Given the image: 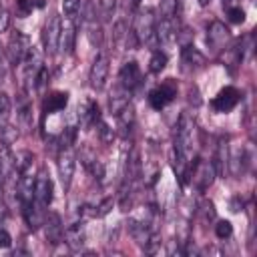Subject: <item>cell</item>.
<instances>
[{
	"label": "cell",
	"instance_id": "obj_40",
	"mask_svg": "<svg viewBox=\"0 0 257 257\" xmlns=\"http://www.w3.org/2000/svg\"><path fill=\"white\" fill-rule=\"evenodd\" d=\"M139 4H141V0H133V2H131V6H133V8H137Z\"/></svg>",
	"mask_w": 257,
	"mask_h": 257
},
{
	"label": "cell",
	"instance_id": "obj_1",
	"mask_svg": "<svg viewBox=\"0 0 257 257\" xmlns=\"http://www.w3.org/2000/svg\"><path fill=\"white\" fill-rule=\"evenodd\" d=\"M193 145H195V122L189 112H183L177 122V135H175V149L189 161L193 155Z\"/></svg>",
	"mask_w": 257,
	"mask_h": 257
},
{
	"label": "cell",
	"instance_id": "obj_21",
	"mask_svg": "<svg viewBox=\"0 0 257 257\" xmlns=\"http://www.w3.org/2000/svg\"><path fill=\"white\" fill-rule=\"evenodd\" d=\"M108 104H110V110H112L114 114H118L124 106L131 104V90L118 84V86L114 88V92L110 94V102H108Z\"/></svg>",
	"mask_w": 257,
	"mask_h": 257
},
{
	"label": "cell",
	"instance_id": "obj_20",
	"mask_svg": "<svg viewBox=\"0 0 257 257\" xmlns=\"http://www.w3.org/2000/svg\"><path fill=\"white\" fill-rule=\"evenodd\" d=\"M84 237H86V233H84L82 223H74L64 231V241L68 243L70 249H80L84 245Z\"/></svg>",
	"mask_w": 257,
	"mask_h": 257
},
{
	"label": "cell",
	"instance_id": "obj_33",
	"mask_svg": "<svg viewBox=\"0 0 257 257\" xmlns=\"http://www.w3.org/2000/svg\"><path fill=\"white\" fill-rule=\"evenodd\" d=\"M227 16H229V20H231L233 24L245 22V10H243L241 6H229V8H227Z\"/></svg>",
	"mask_w": 257,
	"mask_h": 257
},
{
	"label": "cell",
	"instance_id": "obj_14",
	"mask_svg": "<svg viewBox=\"0 0 257 257\" xmlns=\"http://www.w3.org/2000/svg\"><path fill=\"white\" fill-rule=\"evenodd\" d=\"M40 207H42V205L36 203L34 199H32V201H22V215H24L26 225H28L32 231L38 229L40 225H44V213H42Z\"/></svg>",
	"mask_w": 257,
	"mask_h": 257
},
{
	"label": "cell",
	"instance_id": "obj_12",
	"mask_svg": "<svg viewBox=\"0 0 257 257\" xmlns=\"http://www.w3.org/2000/svg\"><path fill=\"white\" fill-rule=\"evenodd\" d=\"M108 58L104 54L96 56L92 66H90V72H88V82L94 90H102L104 84H106V78H108Z\"/></svg>",
	"mask_w": 257,
	"mask_h": 257
},
{
	"label": "cell",
	"instance_id": "obj_31",
	"mask_svg": "<svg viewBox=\"0 0 257 257\" xmlns=\"http://www.w3.org/2000/svg\"><path fill=\"white\" fill-rule=\"evenodd\" d=\"M14 6H16V14L20 18H26L34 10V2L32 0H14Z\"/></svg>",
	"mask_w": 257,
	"mask_h": 257
},
{
	"label": "cell",
	"instance_id": "obj_26",
	"mask_svg": "<svg viewBox=\"0 0 257 257\" xmlns=\"http://www.w3.org/2000/svg\"><path fill=\"white\" fill-rule=\"evenodd\" d=\"M16 139H18V131L14 126H10V124H2L0 126V143L4 147H10Z\"/></svg>",
	"mask_w": 257,
	"mask_h": 257
},
{
	"label": "cell",
	"instance_id": "obj_2",
	"mask_svg": "<svg viewBox=\"0 0 257 257\" xmlns=\"http://www.w3.org/2000/svg\"><path fill=\"white\" fill-rule=\"evenodd\" d=\"M155 26H157V18H155V12L151 8L147 10H141L135 18V24H133V34L137 38L139 44H151L155 46L159 40H157V34H155Z\"/></svg>",
	"mask_w": 257,
	"mask_h": 257
},
{
	"label": "cell",
	"instance_id": "obj_27",
	"mask_svg": "<svg viewBox=\"0 0 257 257\" xmlns=\"http://www.w3.org/2000/svg\"><path fill=\"white\" fill-rule=\"evenodd\" d=\"M80 2L82 0H62V10L66 14V18L74 20L78 16V10H80Z\"/></svg>",
	"mask_w": 257,
	"mask_h": 257
},
{
	"label": "cell",
	"instance_id": "obj_17",
	"mask_svg": "<svg viewBox=\"0 0 257 257\" xmlns=\"http://www.w3.org/2000/svg\"><path fill=\"white\" fill-rule=\"evenodd\" d=\"M155 34L157 40L161 44H171L177 38V26H175V18H161L155 26Z\"/></svg>",
	"mask_w": 257,
	"mask_h": 257
},
{
	"label": "cell",
	"instance_id": "obj_29",
	"mask_svg": "<svg viewBox=\"0 0 257 257\" xmlns=\"http://www.w3.org/2000/svg\"><path fill=\"white\" fill-rule=\"evenodd\" d=\"M94 8L102 18H110V14L114 12V0H96Z\"/></svg>",
	"mask_w": 257,
	"mask_h": 257
},
{
	"label": "cell",
	"instance_id": "obj_42",
	"mask_svg": "<svg viewBox=\"0 0 257 257\" xmlns=\"http://www.w3.org/2000/svg\"><path fill=\"white\" fill-rule=\"evenodd\" d=\"M229 2H231V0H223V4H229Z\"/></svg>",
	"mask_w": 257,
	"mask_h": 257
},
{
	"label": "cell",
	"instance_id": "obj_10",
	"mask_svg": "<svg viewBox=\"0 0 257 257\" xmlns=\"http://www.w3.org/2000/svg\"><path fill=\"white\" fill-rule=\"evenodd\" d=\"M52 189L54 187L50 175L44 169H40L38 175L34 177V201L40 203L42 207H48L52 203Z\"/></svg>",
	"mask_w": 257,
	"mask_h": 257
},
{
	"label": "cell",
	"instance_id": "obj_24",
	"mask_svg": "<svg viewBox=\"0 0 257 257\" xmlns=\"http://www.w3.org/2000/svg\"><path fill=\"white\" fill-rule=\"evenodd\" d=\"M32 153L30 151H18L16 155H14V167H16V173L18 175H26V171H28V167L32 165Z\"/></svg>",
	"mask_w": 257,
	"mask_h": 257
},
{
	"label": "cell",
	"instance_id": "obj_5",
	"mask_svg": "<svg viewBox=\"0 0 257 257\" xmlns=\"http://www.w3.org/2000/svg\"><path fill=\"white\" fill-rule=\"evenodd\" d=\"M30 50V40L24 32L20 30H14L8 38V48H6V54H8V60L12 64H22V60L26 58Z\"/></svg>",
	"mask_w": 257,
	"mask_h": 257
},
{
	"label": "cell",
	"instance_id": "obj_32",
	"mask_svg": "<svg viewBox=\"0 0 257 257\" xmlns=\"http://www.w3.org/2000/svg\"><path fill=\"white\" fill-rule=\"evenodd\" d=\"M177 0H161V18H175Z\"/></svg>",
	"mask_w": 257,
	"mask_h": 257
},
{
	"label": "cell",
	"instance_id": "obj_6",
	"mask_svg": "<svg viewBox=\"0 0 257 257\" xmlns=\"http://www.w3.org/2000/svg\"><path fill=\"white\" fill-rule=\"evenodd\" d=\"M60 26H62V20L56 14H52L50 18H46V22L42 26V44H44V52L46 54H54L58 50Z\"/></svg>",
	"mask_w": 257,
	"mask_h": 257
},
{
	"label": "cell",
	"instance_id": "obj_36",
	"mask_svg": "<svg viewBox=\"0 0 257 257\" xmlns=\"http://www.w3.org/2000/svg\"><path fill=\"white\" fill-rule=\"evenodd\" d=\"M201 213H203L205 219H213V217H215V207H213V203H211V201H205V203L201 205Z\"/></svg>",
	"mask_w": 257,
	"mask_h": 257
},
{
	"label": "cell",
	"instance_id": "obj_16",
	"mask_svg": "<svg viewBox=\"0 0 257 257\" xmlns=\"http://www.w3.org/2000/svg\"><path fill=\"white\" fill-rule=\"evenodd\" d=\"M66 104H68V92L54 90V92H50V94L44 96V100H42V112L44 114H52V112L64 110Z\"/></svg>",
	"mask_w": 257,
	"mask_h": 257
},
{
	"label": "cell",
	"instance_id": "obj_11",
	"mask_svg": "<svg viewBox=\"0 0 257 257\" xmlns=\"http://www.w3.org/2000/svg\"><path fill=\"white\" fill-rule=\"evenodd\" d=\"M241 100V92L235 86H225L217 92V96L211 100V106L217 112H229L237 106V102Z\"/></svg>",
	"mask_w": 257,
	"mask_h": 257
},
{
	"label": "cell",
	"instance_id": "obj_25",
	"mask_svg": "<svg viewBox=\"0 0 257 257\" xmlns=\"http://www.w3.org/2000/svg\"><path fill=\"white\" fill-rule=\"evenodd\" d=\"M165 66H167V54L161 52V50H155L153 56H151V60H149V68H151V72L159 74L161 70H165Z\"/></svg>",
	"mask_w": 257,
	"mask_h": 257
},
{
	"label": "cell",
	"instance_id": "obj_35",
	"mask_svg": "<svg viewBox=\"0 0 257 257\" xmlns=\"http://www.w3.org/2000/svg\"><path fill=\"white\" fill-rule=\"evenodd\" d=\"M10 26V14L6 8H0V32H6Z\"/></svg>",
	"mask_w": 257,
	"mask_h": 257
},
{
	"label": "cell",
	"instance_id": "obj_13",
	"mask_svg": "<svg viewBox=\"0 0 257 257\" xmlns=\"http://www.w3.org/2000/svg\"><path fill=\"white\" fill-rule=\"evenodd\" d=\"M141 82V68H139V62L137 60H128L122 64L120 72H118V84L133 90L137 84Z\"/></svg>",
	"mask_w": 257,
	"mask_h": 257
},
{
	"label": "cell",
	"instance_id": "obj_34",
	"mask_svg": "<svg viewBox=\"0 0 257 257\" xmlns=\"http://www.w3.org/2000/svg\"><path fill=\"white\" fill-rule=\"evenodd\" d=\"M110 209H112V197H106L100 205H96V209L92 211V217H104Z\"/></svg>",
	"mask_w": 257,
	"mask_h": 257
},
{
	"label": "cell",
	"instance_id": "obj_15",
	"mask_svg": "<svg viewBox=\"0 0 257 257\" xmlns=\"http://www.w3.org/2000/svg\"><path fill=\"white\" fill-rule=\"evenodd\" d=\"M181 62H183V70H185V72H195V70L203 68L205 56H203V52H199L193 44H189V46H183Z\"/></svg>",
	"mask_w": 257,
	"mask_h": 257
},
{
	"label": "cell",
	"instance_id": "obj_3",
	"mask_svg": "<svg viewBox=\"0 0 257 257\" xmlns=\"http://www.w3.org/2000/svg\"><path fill=\"white\" fill-rule=\"evenodd\" d=\"M187 167H189L187 177H189V173L193 171V181H195V185L199 187V191H207V189L213 185L217 171H215V165H213L211 161L195 159V161H193V165H191V161H189V165H187Z\"/></svg>",
	"mask_w": 257,
	"mask_h": 257
},
{
	"label": "cell",
	"instance_id": "obj_41",
	"mask_svg": "<svg viewBox=\"0 0 257 257\" xmlns=\"http://www.w3.org/2000/svg\"><path fill=\"white\" fill-rule=\"evenodd\" d=\"M209 2H211V0H199V4H201V6H207Z\"/></svg>",
	"mask_w": 257,
	"mask_h": 257
},
{
	"label": "cell",
	"instance_id": "obj_9",
	"mask_svg": "<svg viewBox=\"0 0 257 257\" xmlns=\"http://www.w3.org/2000/svg\"><path fill=\"white\" fill-rule=\"evenodd\" d=\"M231 40V32L229 28L221 22V20H213L207 28V44L211 46L213 52H219L225 48V44Z\"/></svg>",
	"mask_w": 257,
	"mask_h": 257
},
{
	"label": "cell",
	"instance_id": "obj_4",
	"mask_svg": "<svg viewBox=\"0 0 257 257\" xmlns=\"http://www.w3.org/2000/svg\"><path fill=\"white\" fill-rule=\"evenodd\" d=\"M22 84L26 90L34 88V82H36V74L40 72L42 68V52L36 48V46H30L26 58L22 60Z\"/></svg>",
	"mask_w": 257,
	"mask_h": 257
},
{
	"label": "cell",
	"instance_id": "obj_19",
	"mask_svg": "<svg viewBox=\"0 0 257 257\" xmlns=\"http://www.w3.org/2000/svg\"><path fill=\"white\" fill-rule=\"evenodd\" d=\"M46 225V239L50 241V243H60L62 239H64V227H62V223H60V217L56 215V213H50L48 215V221L44 223Z\"/></svg>",
	"mask_w": 257,
	"mask_h": 257
},
{
	"label": "cell",
	"instance_id": "obj_28",
	"mask_svg": "<svg viewBox=\"0 0 257 257\" xmlns=\"http://www.w3.org/2000/svg\"><path fill=\"white\" fill-rule=\"evenodd\" d=\"M215 235H217L219 239H229V237L233 235V225H231L229 221H225V219L217 221V225H215Z\"/></svg>",
	"mask_w": 257,
	"mask_h": 257
},
{
	"label": "cell",
	"instance_id": "obj_7",
	"mask_svg": "<svg viewBox=\"0 0 257 257\" xmlns=\"http://www.w3.org/2000/svg\"><path fill=\"white\" fill-rule=\"evenodd\" d=\"M175 96H177V86H175L173 78H169L167 82H163L161 86H157L149 92V104L155 110H163Z\"/></svg>",
	"mask_w": 257,
	"mask_h": 257
},
{
	"label": "cell",
	"instance_id": "obj_18",
	"mask_svg": "<svg viewBox=\"0 0 257 257\" xmlns=\"http://www.w3.org/2000/svg\"><path fill=\"white\" fill-rule=\"evenodd\" d=\"M78 118L84 128H90L100 122V108L94 100H86L82 108H78Z\"/></svg>",
	"mask_w": 257,
	"mask_h": 257
},
{
	"label": "cell",
	"instance_id": "obj_39",
	"mask_svg": "<svg viewBox=\"0 0 257 257\" xmlns=\"http://www.w3.org/2000/svg\"><path fill=\"white\" fill-rule=\"evenodd\" d=\"M2 60H4V50H2V44H0V70H2Z\"/></svg>",
	"mask_w": 257,
	"mask_h": 257
},
{
	"label": "cell",
	"instance_id": "obj_38",
	"mask_svg": "<svg viewBox=\"0 0 257 257\" xmlns=\"http://www.w3.org/2000/svg\"><path fill=\"white\" fill-rule=\"evenodd\" d=\"M10 110V98L6 92H0V116H4Z\"/></svg>",
	"mask_w": 257,
	"mask_h": 257
},
{
	"label": "cell",
	"instance_id": "obj_30",
	"mask_svg": "<svg viewBox=\"0 0 257 257\" xmlns=\"http://www.w3.org/2000/svg\"><path fill=\"white\" fill-rule=\"evenodd\" d=\"M98 139H100V143H104V145L112 143V139H114V128H110L104 120L98 122Z\"/></svg>",
	"mask_w": 257,
	"mask_h": 257
},
{
	"label": "cell",
	"instance_id": "obj_22",
	"mask_svg": "<svg viewBox=\"0 0 257 257\" xmlns=\"http://www.w3.org/2000/svg\"><path fill=\"white\" fill-rule=\"evenodd\" d=\"M74 36H76V32H74V20L66 18L64 24L60 26V42H58V48H62L64 52H70L72 46H74Z\"/></svg>",
	"mask_w": 257,
	"mask_h": 257
},
{
	"label": "cell",
	"instance_id": "obj_8",
	"mask_svg": "<svg viewBox=\"0 0 257 257\" xmlns=\"http://www.w3.org/2000/svg\"><path fill=\"white\" fill-rule=\"evenodd\" d=\"M74 167H76V159L70 147H62L60 155H58V177L60 183L64 187V191H68L70 183H72V175H74Z\"/></svg>",
	"mask_w": 257,
	"mask_h": 257
},
{
	"label": "cell",
	"instance_id": "obj_37",
	"mask_svg": "<svg viewBox=\"0 0 257 257\" xmlns=\"http://www.w3.org/2000/svg\"><path fill=\"white\" fill-rule=\"evenodd\" d=\"M12 245V237L6 229H0V249H8Z\"/></svg>",
	"mask_w": 257,
	"mask_h": 257
},
{
	"label": "cell",
	"instance_id": "obj_23",
	"mask_svg": "<svg viewBox=\"0 0 257 257\" xmlns=\"http://www.w3.org/2000/svg\"><path fill=\"white\" fill-rule=\"evenodd\" d=\"M116 116H118V128H120L122 137H126L135 126V110H133V106L131 104L124 106Z\"/></svg>",
	"mask_w": 257,
	"mask_h": 257
}]
</instances>
